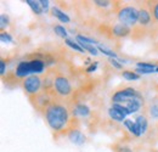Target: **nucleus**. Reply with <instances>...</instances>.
<instances>
[{
  "label": "nucleus",
  "instance_id": "1",
  "mask_svg": "<svg viewBox=\"0 0 158 152\" xmlns=\"http://www.w3.org/2000/svg\"><path fill=\"white\" fill-rule=\"evenodd\" d=\"M44 118L46 124L55 135H63L69 133L72 129L78 128V119L72 113V108L64 103V100L55 99L44 111Z\"/></svg>",
  "mask_w": 158,
  "mask_h": 152
},
{
  "label": "nucleus",
  "instance_id": "2",
  "mask_svg": "<svg viewBox=\"0 0 158 152\" xmlns=\"http://www.w3.org/2000/svg\"><path fill=\"white\" fill-rule=\"evenodd\" d=\"M46 68V63L40 60V58H33L28 61H21L16 66L14 71V77L17 79H24L27 77L33 76V74H39L43 73V71Z\"/></svg>",
  "mask_w": 158,
  "mask_h": 152
},
{
  "label": "nucleus",
  "instance_id": "3",
  "mask_svg": "<svg viewBox=\"0 0 158 152\" xmlns=\"http://www.w3.org/2000/svg\"><path fill=\"white\" fill-rule=\"evenodd\" d=\"M117 19L119 23L125 24L130 28L138 26L139 22V7L134 5H122L117 10Z\"/></svg>",
  "mask_w": 158,
  "mask_h": 152
},
{
  "label": "nucleus",
  "instance_id": "4",
  "mask_svg": "<svg viewBox=\"0 0 158 152\" xmlns=\"http://www.w3.org/2000/svg\"><path fill=\"white\" fill-rule=\"evenodd\" d=\"M54 93L60 100H64L72 96L73 94L72 83L64 74L56 73L54 76Z\"/></svg>",
  "mask_w": 158,
  "mask_h": 152
},
{
  "label": "nucleus",
  "instance_id": "5",
  "mask_svg": "<svg viewBox=\"0 0 158 152\" xmlns=\"http://www.w3.org/2000/svg\"><path fill=\"white\" fill-rule=\"evenodd\" d=\"M142 94L138 91L135 88L133 87H123L119 88L117 90H114L111 95V101L112 103H119V105H125L129 101L136 99L139 96H141Z\"/></svg>",
  "mask_w": 158,
  "mask_h": 152
},
{
  "label": "nucleus",
  "instance_id": "6",
  "mask_svg": "<svg viewBox=\"0 0 158 152\" xmlns=\"http://www.w3.org/2000/svg\"><path fill=\"white\" fill-rule=\"evenodd\" d=\"M21 85H22V89H23L24 94L29 99L32 96H35L37 94H39L43 90V79L38 74H33V76L24 78L21 82Z\"/></svg>",
  "mask_w": 158,
  "mask_h": 152
},
{
  "label": "nucleus",
  "instance_id": "7",
  "mask_svg": "<svg viewBox=\"0 0 158 152\" xmlns=\"http://www.w3.org/2000/svg\"><path fill=\"white\" fill-rule=\"evenodd\" d=\"M152 15H151V11L147 6V4L145 2L142 6L139 7V22H138V27L140 28H147L148 26H151L152 23Z\"/></svg>",
  "mask_w": 158,
  "mask_h": 152
},
{
  "label": "nucleus",
  "instance_id": "8",
  "mask_svg": "<svg viewBox=\"0 0 158 152\" xmlns=\"http://www.w3.org/2000/svg\"><path fill=\"white\" fill-rule=\"evenodd\" d=\"M111 31H112V34L114 37H117V38H125V37H128L133 32L130 27H128L125 24H122V23L113 24V27H112Z\"/></svg>",
  "mask_w": 158,
  "mask_h": 152
},
{
  "label": "nucleus",
  "instance_id": "9",
  "mask_svg": "<svg viewBox=\"0 0 158 152\" xmlns=\"http://www.w3.org/2000/svg\"><path fill=\"white\" fill-rule=\"evenodd\" d=\"M67 136L69 137V140L72 142H74L76 145H81L85 142V135L81 133V130L79 128H76V129H72L69 133L67 134Z\"/></svg>",
  "mask_w": 158,
  "mask_h": 152
},
{
  "label": "nucleus",
  "instance_id": "10",
  "mask_svg": "<svg viewBox=\"0 0 158 152\" xmlns=\"http://www.w3.org/2000/svg\"><path fill=\"white\" fill-rule=\"evenodd\" d=\"M135 123H136V127H138V130L140 135L145 134L148 130V119H147L146 116H143V114L139 116L138 118H136V120H135Z\"/></svg>",
  "mask_w": 158,
  "mask_h": 152
},
{
  "label": "nucleus",
  "instance_id": "11",
  "mask_svg": "<svg viewBox=\"0 0 158 152\" xmlns=\"http://www.w3.org/2000/svg\"><path fill=\"white\" fill-rule=\"evenodd\" d=\"M51 14H52V16H54V17H56L59 21L63 22V23H68V22L71 21L69 16H68V15H66L63 11H61L59 7H52V9H51Z\"/></svg>",
  "mask_w": 158,
  "mask_h": 152
},
{
  "label": "nucleus",
  "instance_id": "12",
  "mask_svg": "<svg viewBox=\"0 0 158 152\" xmlns=\"http://www.w3.org/2000/svg\"><path fill=\"white\" fill-rule=\"evenodd\" d=\"M108 116L111 117V119H113V120H116V122H123L124 118H125V114L119 112L118 110L113 108L112 106L108 108Z\"/></svg>",
  "mask_w": 158,
  "mask_h": 152
},
{
  "label": "nucleus",
  "instance_id": "13",
  "mask_svg": "<svg viewBox=\"0 0 158 152\" xmlns=\"http://www.w3.org/2000/svg\"><path fill=\"white\" fill-rule=\"evenodd\" d=\"M150 11H151V15H152V19L153 21L158 23V0L157 1H147L146 2Z\"/></svg>",
  "mask_w": 158,
  "mask_h": 152
},
{
  "label": "nucleus",
  "instance_id": "14",
  "mask_svg": "<svg viewBox=\"0 0 158 152\" xmlns=\"http://www.w3.org/2000/svg\"><path fill=\"white\" fill-rule=\"evenodd\" d=\"M124 127L133 134L134 136H140V133H139L138 127H136V123L135 122H133L130 119H127V120H124Z\"/></svg>",
  "mask_w": 158,
  "mask_h": 152
},
{
  "label": "nucleus",
  "instance_id": "15",
  "mask_svg": "<svg viewBox=\"0 0 158 152\" xmlns=\"http://www.w3.org/2000/svg\"><path fill=\"white\" fill-rule=\"evenodd\" d=\"M112 151L113 152H133V149L124 144V142H116L114 145H112Z\"/></svg>",
  "mask_w": 158,
  "mask_h": 152
},
{
  "label": "nucleus",
  "instance_id": "16",
  "mask_svg": "<svg viewBox=\"0 0 158 152\" xmlns=\"http://www.w3.org/2000/svg\"><path fill=\"white\" fill-rule=\"evenodd\" d=\"M26 4H28V6L32 9V11L37 15H41L43 14V7L40 5V1H33V0H27Z\"/></svg>",
  "mask_w": 158,
  "mask_h": 152
},
{
  "label": "nucleus",
  "instance_id": "17",
  "mask_svg": "<svg viewBox=\"0 0 158 152\" xmlns=\"http://www.w3.org/2000/svg\"><path fill=\"white\" fill-rule=\"evenodd\" d=\"M78 44L84 49V51H89L91 55H98L99 53H98V50L99 49H96L94 45H91V44H86V43H81V41H78Z\"/></svg>",
  "mask_w": 158,
  "mask_h": 152
},
{
  "label": "nucleus",
  "instance_id": "18",
  "mask_svg": "<svg viewBox=\"0 0 158 152\" xmlns=\"http://www.w3.org/2000/svg\"><path fill=\"white\" fill-rule=\"evenodd\" d=\"M122 76L127 80H139L140 79V74H138L136 72H133V71H123Z\"/></svg>",
  "mask_w": 158,
  "mask_h": 152
},
{
  "label": "nucleus",
  "instance_id": "19",
  "mask_svg": "<svg viewBox=\"0 0 158 152\" xmlns=\"http://www.w3.org/2000/svg\"><path fill=\"white\" fill-rule=\"evenodd\" d=\"M64 41H66V44H67L68 46H71L73 50H76V51H78V53H81V54H83V53H85V51H84V49L79 45L78 43H74V41H73V40H71V39H64Z\"/></svg>",
  "mask_w": 158,
  "mask_h": 152
},
{
  "label": "nucleus",
  "instance_id": "20",
  "mask_svg": "<svg viewBox=\"0 0 158 152\" xmlns=\"http://www.w3.org/2000/svg\"><path fill=\"white\" fill-rule=\"evenodd\" d=\"M54 31H55V33H56L59 37H61V38H66V37H67V31H66V28H64L63 26H60V24L55 26V27H54Z\"/></svg>",
  "mask_w": 158,
  "mask_h": 152
},
{
  "label": "nucleus",
  "instance_id": "21",
  "mask_svg": "<svg viewBox=\"0 0 158 152\" xmlns=\"http://www.w3.org/2000/svg\"><path fill=\"white\" fill-rule=\"evenodd\" d=\"M138 68H145V70H156L157 65L156 63H151V62H139Z\"/></svg>",
  "mask_w": 158,
  "mask_h": 152
},
{
  "label": "nucleus",
  "instance_id": "22",
  "mask_svg": "<svg viewBox=\"0 0 158 152\" xmlns=\"http://www.w3.org/2000/svg\"><path fill=\"white\" fill-rule=\"evenodd\" d=\"M77 40L78 41H81V43H86V44H95L96 41L94 40V39H90V38H88V37H85V36H80V34H78L77 36Z\"/></svg>",
  "mask_w": 158,
  "mask_h": 152
},
{
  "label": "nucleus",
  "instance_id": "23",
  "mask_svg": "<svg viewBox=\"0 0 158 152\" xmlns=\"http://www.w3.org/2000/svg\"><path fill=\"white\" fill-rule=\"evenodd\" d=\"M94 4H95L96 6H99V7H108V6H110L111 4H113V2H111V1H100V0H95Z\"/></svg>",
  "mask_w": 158,
  "mask_h": 152
},
{
  "label": "nucleus",
  "instance_id": "24",
  "mask_svg": "<svg viewBox=\"0 0 158 152\" xmlns=\"http://www.w3.org/2000/svg\"><path fill=\"white\" fill-rule=\"evenodd\" d=\"M0 37H1V41H2V43H5V41H12L11 36H10L7 32H1Z\"/></svg>",
  "mask_w": 158,
  "mask_h": 152
},
{
  "label": "nucleus",
  "instance_id": "25",
  "mask_svg": "<svg viewBox=\"0 0 158 152\" xmlns=\"http://www.w3.org/2000/svg\"><path fill=\"white\" fill-rule=\"evenodd\" d=\"M5 72H6V65H5V60L4 58H1V61H0V74L1 77L4 78L5 76Z\"/></svg>",
  "mask_w": 158,
  "mask_h": 152
},
{
  "label": "nucleus",
  "instance_id": "26",
  "mask_svg": "<svg viewBox=\"0 0 158 152\" xmlns=\"http://www.w3.org/2000/svg\"><path fill=\"white\" fill-rule=\"evenodd\" d=\"M9 19L5 16V15H1V32H4V28H5V26H7L9 23Z\"/></svg>",
  "mask_w": 158,
  "mask_h": 152
},
{
  "label": "nucleus",
  "instance_id": "27",
  "mask_svg": "<svg viewBox=\"0 0 158 152\" xmlns=\"http://www.w3.org/2000/svg\"><path fill=\"white\" fill-rule=\"evenodd\" d=\"M110 62H111V65H112V66H114L116 68H118V70H120V68H122V65L119 63L118 61H116L114 58H111V60H110Z\"/></svg>",
  "mask_w": 158,
  "mask_h": 152
},
{
  "label": "nucleus",
  "instance_id": "28",
  "mask_svg": "<svg viewBox=\"0 0 158 152\" xmlns=\"http://www.w3.org/2000/svg\"><path fill=\"white\" fill-rule=\"evenodd\" d=\"M151 116L155 118H158V106H153L151 108Z\"/></svg>",
  "mask_w": 158,
  "mask_h": 152
},
{
  "label": "nucleus",
  "instance_id": "29",
  "mask_svg": "<svg viewBox=\"0 0 158 152\" xmlns=\"http://www.w3.org/2000/svg\"><path fill=\"white\" fill-rule=\"evenodd\" d=\"M40 5H41V7L43 9H48L49 7V1H44V0H40Z\"/></svg>",
  "mask_w": 158,
  "mask_h": 152
},
{
  "label": "nucleus",
  "instance_id": "30",
  "mask_svg": "<svg viewBox=\"0 0 158 152\" xmlns=\"http://www.w3.org/2000/svg\"><path fill=\"white\" fill-rule=\"evenodd\" d=\"M96 67H98V62H96L95 65L93 63V65H91V66H90V67H89V68L86 70V72H89V73H90V72H93V71H95V70H96Z\"/></svg>",
  "mask_w": 158,
  "mask_h": 152
},
{
  "label": "nucleus",
  "instance_id": "31",
  "mask_svg": "<svg viewBox=\"0 0 158 152\" xmlns=\"http://www.w3.org/2000/svg\"><path fill=\"white\" fill-rule=\"evenodd\" d=\"M156 72H157V73H158V67H157V68H156Z\"/></svg>",
  "mask_w": 158,
  "mask_h": 152
}]
</instances>
